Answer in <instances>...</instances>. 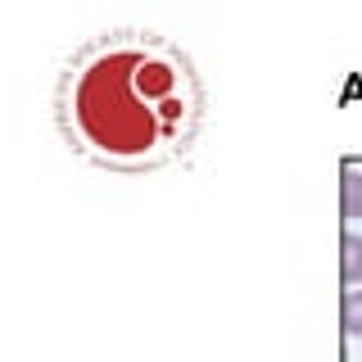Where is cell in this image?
<instances>
[{
  "label": "cell",
  "mask_w": 362,
  "mask_h": 362,
  "mask_svg": "<svg viewBox=\"0 0 362 362\" xmlns=\"http://www.w3.org/2000/svg\"><path fill=\"white\" fill-rule=\"evenodd\" d=\"M73 113L105 154L132 158L173 136L186 105L177 95V73L168 64L145 59L136 50H118L82 73Z\"/></svg>",
  "instance_id": "1"
},
{
  "label": "cell",
  "mask_w": 362,
  "mask_h": 362,
  "mask_svg": "<svg viewBox=\"0 0 362 362\" xmlns=\"http://www.w3.org/2000/svg\"><path fill=\"white\" fill-rule=\"evenodd\" d=\"M339 218H344V222L362 218V173L354 163H349L344 177H339Z\"/></svg>",
  "instance_id": "2"
},
{
  "label": "cell",
  "mask_w": 362,
  "mask_h": 362,
  "mask_svg": "<svg viewBox=\"0 0 362 362\" xmlns=\"http://www.w3.org/2000/svg\"><path fill=\"white\" fill-rule=\"evenodd\" d=\"M339 276H344V286H362V235L358 231H344V240H339Z\"/></svg>",
  "instance_id": "3"
},
{
  "label": "cell",
  "mask_w": 362,
  "mask_h": 362,
  "mask_svg": "<svg viewBox=\"0 0 362 362\" xmlns=\"http://www.w3.org/2000/svg\"><path fill=\"white\" fill-rule=\"evenodd\" d=\"M339 322H344V335H362V290H344V299H339Z\"/></svg>",
  "instance_id": "4"
}]
</instances>
